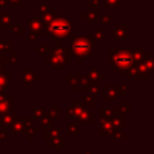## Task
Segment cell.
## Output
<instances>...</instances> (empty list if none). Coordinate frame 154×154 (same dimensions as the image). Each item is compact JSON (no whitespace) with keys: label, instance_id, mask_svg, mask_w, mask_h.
Returning <instances> with one entry per match:
<instances>
[{"label":"cell","instance_id":"6da1fadb","mask_svg":"<svg viewBox=\"0 0 154 154\" xmlns=\"http://www.w3.org/2000/svg\"><path fill=\"white\" fill-rule=\"evenodd\" d=\"M71 24L66 18H57L51 25V32L55 37H65L70 34Z\"/></svg>","mask_w":154,"mask_h":154},{"label":"cell","instance_id":"7a4b0ae2","mask_svg":"<svg viewBox=\"0 0 154 154\" xmlns=\"http://www.w3.org/2000/svg\"><path fill=\"white\" fill-rule=\"evenodd\" d=\"M113 61L119 69H128L132 64L131 55L129 54V52H125V51H119L113 57Z\"/></svg>","mask_w":154,"mask_h":154},{"label":"cell","instance_id":"3957f363","mask_svg":"<svg viewBox=\"0 0 154 154\" xmlns=\"http://www.w3.org/2000/svg\"><path fill=\"white\" fill-rule=\"evenodd\" d=\"M72 49L75 52V54L77 55H83L85 53H88L90 51V43L89 41L84 40V37H79V40L75 41L72 45Z\"/></svg>","mask_w":154,"mask_h":154}]
</instances>
